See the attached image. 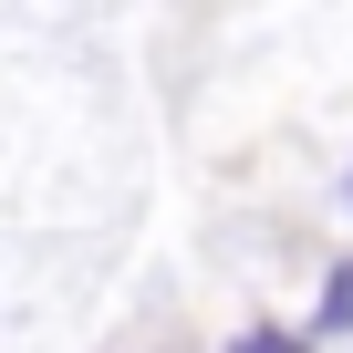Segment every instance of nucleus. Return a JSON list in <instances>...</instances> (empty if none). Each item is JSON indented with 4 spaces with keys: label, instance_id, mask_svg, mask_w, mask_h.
Listing matches in <instances>:
<instances>
[{
    "label": "nucleus",
    "instance_id": "obj_2",
    "mask_svg": "<svg viewBox=\"0 0 353 353\" xmlns=\"http://www.w3.org/2000/svg\"><path fill=\"white\" fill-rule=\"evenodd\" d=\"M239 353H301L291 332H239Z\"/></svg>",
    "mask_w": 353,
    "mask_h": 353
},
{
    "label": "nucleus",
    "instance_id": "obj_1",
    "mask_svg": "<svg viewBox=\"0 0 353 353\" xmlns=\"http://www.w3.org/2000/svg\"><path fill=\"white\" fill-rule=\"evenodd\" d=\"M322 332H353V260L322 281Z\"/></svg>",
    "mask_w": 353,
    "mask_h": 353
}]
</instances>
